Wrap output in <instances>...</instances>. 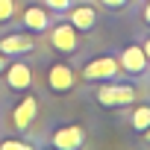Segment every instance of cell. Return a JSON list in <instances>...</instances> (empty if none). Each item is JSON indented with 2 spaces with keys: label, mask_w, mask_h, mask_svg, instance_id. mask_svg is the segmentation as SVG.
<instances>
[{
  "label": "cell",
  "mask_w": 150,
  "mask_h": 150,
  "mask_svg": "<svg viewBox=\"0 0 150 150\" xmlns=\"http://www.w3.org/2000/svg\"><path fill=\"white\" fill-rule=\"evenodd\" d=\"M141 21L150 27V0H144V6H141Z\"/></svg>",
  "instance_id": "17"
},
{
  "label": "cell",
  "mask_w": 150,
  "mask_h": 150,
  "mask_svg": "<svg viewBox=\"0 0 150 150\" xmlns=\"http://www.w3.org/2000/svg\"><path fill=\"white\" fill-rule=\"evenodd\" d=\"M3 77H6V86L12 91H27L33 86V68L27 62H9L6 71H3Z\"/></svg>",
  "instance_id": "8"
},
{
  "label": "cell",
  "mask_w": 150,
  "mask_h": 150,
  "mask_svg": "<svg viewBox=\"0 0 150 150\" xmlns=\"http://www.w3.org/2000/svg\"><path fill=\"white\" fill-rule=\"evenodd\" d=\"M15 18V0H0V24Z\"/></svg>",
  "instance_id": "13"
},
{
  "label": "cell",
  "mask_w": 150,
  "mask_h": 150,
  "mask_svg": "<svg viewBox=\"0 0 150 150\" xmlns=\"http://www.w3.org/2000/svg\"><path fill=\"white\" fill-rule=\"evenodd\" d=\"M0 150H30V144L21 141V138H3L0 141Z\"/></svg>",
  "instance_id": "15"
},
{
  "label": "cell",
  "mask_w": 150,
  "mask_h": 150,
  "mask_svg": "<svg viewBox=\"0 0 150 150\" xmlns=\"http://www.w3.org/2000/svg\"><path fill=\"white\" fill-rule=\"evenodd\" d=\"M97 3H100L103 9H109V12H121V9H127L129 0H97Z\"/></svg>",
  "instance_id": "16"
},
{
  "label": "cell",
  "mask_w": 150,
  "mask_h": 150,
  "mask_svg": "<svg viewBox=\"0 0 150 150\" xmlns=\"http://www.w3.org/2000/svg\"><path fill=\"white\" fill-rule=\"evenodd\" d=\"M33 47H35V41L27 33H12V35L0 38V53H6V56H21V53H30Z\"/></svg>",
  "instance_id": "10"
},
{
  "label": "cell",
  "mask_w": 150,
  "mask_h": 150,
  "mask_svg": "<svg viewBox=\"0 0 150 150\" xmlns=\"http://www.w3.org/2000/svg\"><path fill=\"white\" fill-rule=\"evenodd\" d=\"M118 74H121V65H118V56L112 53H100L94 59H88L80 71V77L86 83H106V80H118Z\"/></svg>",
  "instance_id": "2"
},
{
  "label": "cell",
  "mask_w": 150,
  "mask_h": 150,
  "mask_svg": "<svg viewBox=\"0 0 150 150\" xmlns=\"http://www.w3.org/2000/svg\"><path fill=\"white\" fill-rule=\"evenodd\" d=\"M50 47L56 53H77L80 50V33L71 24H56V27H50Z\"/></svg>",
  "instance_id": "5"
},
{
  "label": "cell",
  "mask_w": 150,
  "mask_h": 150,
  "mask_svg": "<svg viewBox=\"0 0 150 150\" xmlns=\"http://www.w3.org/2000/svg\"><path fill=\"white\" fill-rule=\"evenodd\" d=\"M141 135H144V141H150V127H147V129H144Z\"/></svg>",
  "instance_id": "20"
},
{
  "label": "cell",
  "mask_w": 150,
  "mask_h": 150,
  "mask_svg": "<svg viewBox=\"0 0 150 150\" xmlns=\"http://www.w3.org/2000/svg\"><path fill=\"white\" fill-rule=\"evenodd\" d=\"M35 115H38V100H35L33 94H27V97L18 100L15 109H12V127H15L18 132H24L27 127H33Z\"/></svg>",
  "instance_id": "9"
},
{
  "label": "cell",
  "mask_w": 150,
  "mask_h": 150,
  "mask_svg": "<svg viewBox=\"0 0 150 150\" xmlns=\"http://www.w3.org/2000/svg\"><path fill=\"white\" fill-rule=\"evenodd\" d=\"M141 50H144V56H147V59H150V35H147V38H144V41H141Z\"/></svg>",
  "instance_id": "18"
},
{
  "label": "cell",
  "mask_w": 150,
  "mask_h": 150,
  "mask_svg": "<svg viewBox=\"0 0 150 150\" xmlns=\"http://www.w3.org/2000/svg\"><path fill=\"white\" fill-rule=\"evenodd\" d=\"M68 24L77 30V33H91L97 27V6H91V3H77V6H74L71 3Z\"/></svg>",
  "instance_id": "7"
},
{
  "label": "cell",
  "mask_w": 150,
  "mask_h": 150,
  "mask_svg": "<svg viewBox=\"0 0 150 150\" xmlns=\"http://www.w3.org/2000/svg\"><path fill=\"white\" fill-rule=\"evenodd\" d=\"M135 97H138L135 86L118 83V80H106V83H100L97 91H94V100H97L103 109H127V106L135 103Z\"/></svg>",
  "instance_id": "1"
},
{
  "label": "cell",
  "mask_w": 150,
  "mask_h": 150,
  "mask_svg": "<svg viewBox=\"0 0 150 150\" xmlns=\"http://www.w3.org/2000/svg\"><path fill=\"white\" fill-rule=\"evenodd\" d=\"M118 65H121L124 74H129V77H141V74H147V68H150V59L144 56L141 44L132 41V44H127L118 53Z\"/></svg>",
  "instance_id": "4"
},
{
  "label": "cell",
  "mask_w": 150,
  "mask_h": 150,
  "mask_svg": "<svg viewBox=\"0 0 150 150\" xmlns=\"http://www.w3.org/2000/svg\"><path fill=\"white\" fill-rule=\"evenodd\" d=\"M129 127H132V132H138V135L150 127V103H138V106L129 112Z\"/></svg>",
  "instance_id": "12"
},
{
  "label": "cell",
  "mask_w": 150,
  "mask_h": 150,
  "mask_svg": "<svg viewBox=\"0 0 150 150\" xmlns=\"http://www.w3.org/2000/svg\"><path fill=\"white\" fill-rule=\"evenodd\" d=\"M71 3H74V0H44V6H47L50 12H56V15H65V12L71 9Z\"/></svg>",
  "instance_id": "14"
},
{
  "label": "cell",
  "mask_w": 150,
  "mask_h": 150,
  "mask_svg": "<svg viewBox=\"0 0 150 150\" xmlns=\"http://www.w3.org/2000/svg\"><path fill=\"white\" fill-rule=\"evenodd\" d=\"M6 65H9V56H6V53H0V74L6 71Z\"/></svg>",
  "instance_id": "19"
},
{
  "label": "cell",
  "mask_w": 150,
  "mask_h": 150,
  "mask_svg": "<svg viewBox=\"0 0 150 150\" xmlns=\"http://www.w3.org/2000/svg\"><path fill=\"white\" fill-rule=\"evenodd\" d=\"M21 21L30 33H44V30H50V9L47 6H27Z\"/></svg>",
  "instance_id": "11"
},
{
  "label": "cell",
  "mask_w": 150,
  "mask_h": 150,
  "mask_svg": "<svg viewBox=\"0 0 150 150\" xmlns=\"http://www.w3.org/2000/svg\"><path fill=\"white\" fill-rule=\"evenodd\" d=\"M50 144L59 147V150H77V147L86 144V127H80V124H65V127H59V129L50 135Z\"/></svg>",
  "instance_id": "6"
},
{
  "label": "cell",
  "mask_w": 150,
  "mask_h": 150,
  "mask_svg": "<svg viewBox=\"0 0 150 150\" xmlns=\"http://www.w3.org/2000/svg\"><path fill=\"white\" fill-rule=\"evenodd\" d=\"M74 86H77V74L68 62H53L47 68V88L53 94H68L74 91Z\"/></svg>",
  "instance_id": "3"
}]
</instances>
